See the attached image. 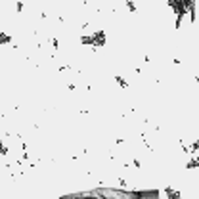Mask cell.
Masks as SVG:
<instances>
[{"mask_svg": "<svg viewBox=\"0 0 199 199\" xmlns=\"http://www.w3.org/2000/svg\"><path fill=\"white\" fill-rule=\"evenodd\" d=\"M10 42H12L10 35H6V33H0V44H10Z\"/></svg>", "mask_w": 199, "mask_h": 199, "instance_id": "6da1fadb", "label": "cell"}, {"mask_svg": "<svg viewBox=\"0 0 199 199\" xmlns=\"http://www.w3.org/2000/svg\"><path fill=\"white\" fill-rule=\"evenodd\" d=\"M115 80H117V82H119V86H123V88H126V86H128V82H126L123 77H119V75L115 77Z\"/></svg>", "mask_w": 199, "mask_h": 199, "instance_id": "7a4b0ae2", "label": "cell"}]
</instances>
